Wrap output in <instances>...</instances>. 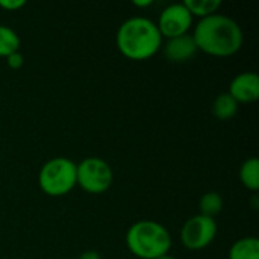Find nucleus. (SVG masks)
<instances>
[{"label":"nucleus","instance_id":"nucleus-1","mask_svg":"<svg viewBox=\"0 0 259 259\" xmlns=\"http://www.w3.org/2000/svg\"><path fill=\"white\" fill-rule=\"evenodd\" d=\"M191 35L197 50L215 58L234 56L244 42L243 29L238 21L219 12L199 20Z\"/></svg>","mask_w":259,"mask_h":259},{"label":"nucleus","instance_id":"nucleus-2","mask_svg":"<svg viewBox=\"0 0 259 259\" xmlns=\"http://www.w3.org/2000/svg\"><path fill=\"white\" fill-rule=\"evenodd\" d=\"M115 42L124 58L146 61L161 50L162 36L153 20L147 17H131L120 24Z\"/></svg>","mask_w":259,"mask_h":259},{"label":"nucleus","instance_id":"nucleus-3","mask_svg":"<svg viewBox=\"0 0 259 259\" xmlns=\"http://www.w3.org/2000/svg\"><path fill=\"white\" fill-rule=\"evenodd\" d=\"M126 246L138 259H158L168 255L171 235L164 225L155 220H140L127 229Z\"/></svg>","mask_w":259,"mask_h":259},{"label":"nucleus","instance_id":"nucleus-4","mask_svg":"<svg viewBox=\"0 0 259 259\" xmlns=\"http://www.w3.org/2000/svg\"><path fill=\"white\" fill-rule=\"evenodd\" d=\"M38 185L50 197L67 196L76 187V162L65 156L49 159L38 173Z\"/></svg>","mask_w":259,"mask_h":259},{"label":"nucleus","instance_id":"nucleus-5","mask_svg":"<svg viewBox=\"0 0 259 259\" xmlns=\"http://www.w3.org/2000/svg\"><path fill=\"white\" fill-rule=\"evenodd\" d=\"M114 182L111 165L97 156H90L76 164V185L88 194H103Z\"/></svg>","mask_w":259,"mask_h":259},{"label":"nucleus","instance_id":"nucleus-6","mask_svg":"<svg viewBox=\"0 0 259 259\" xmlns=\"http://www.w3.org/2000/svg\"><path fill=\"white\" fill-rule=\"evenodd\" d=\"M219 232L215 219H209L200 214L190 217L179 234L181 243L188 250H203L212 244Z\"/></svg>","mask_w":259,"mask_h":259},{"label":"nucleus","instance_id":"nucleus-7","mask_svg":"<svg viewBox=\"0 0 259 259\" xmlns=\"http://www.w3.org/2000/svg\"><path fill=\"white\" fill-rule=\"evenodd\" d=\"M193 15L188 12L184 3H171L162 9L158 17V21L155 23L162 39H170L181 35H187L193 27Z\"/></svg>","mask_w":259,"mask_h":259},{"label":"nucleus","instance_id":"nucleus-8","mask_svg":"<svg viewBox=\"0 0 259 259\" xmlns=\"http://www.w3.org/2000/svg\"><path fill=\"white\" fill-rule=\"evenodd\" d=\"M228 94L240 103H255L259 99V76L255 71H244L237 74L231 83Z\"/></svg>","mask_w":259,"mask_h":259},{"label":"nucleus","instance_id":"nucleus-9","mask_svg":"<svg viewBox=\"0 0 259 259\" xmlns=\"http://www.w3.org/2000/svg\"><path fill=\"white\" fill-rule=\"evenodd\" d=\"M161 49L164 52L165 59L170 62H175V64L187 62L199 52L197 46L194 42V38L190 33L167 39Z\"/></svg>","mask_w":259,"mask_h":259},{"label":"nucleus","instance_id":"nucleus-10","mask_svg":"<svg viewBox=\"0 0 259 259\" xmlns=\"http://www.w3.org/2000/svg\"><path fill=\"white\" fill-rule=\"evenodd\" d=\"M229 259H259V240L256 237H244L237 240L228 253Z\"/></svg>","mask_w":259,"mask_h":259},{"label":"nucleus","instance_id":"nucleus-11","mask_svg":"<svg viewBox=\"0 0 259 259\" xmlns=\"http://www.w3.org/2000/svg\"><path fill=\"white\" fill-rule=\"evenodd\" d=\"M211 112H212V115L217 120L228 121V120H231V118H234L237 115V112H238V103L228 93H222L212 102Z\"/></svg>","mask_w":259,"mask_h":259},{"label":"nucleus","instance_id":"nucleus-12","mask_svg":"<svg viewBox=\"0 0 259 259\" xmlns=\"http://www.w3.org/2000/svg\"><path fill=\"white\" fill-rule=\"evenodd\" d=\"M240 181L244 188L249 191H258L259 190V161L258 158L252 156L246 159L240 167Z\"/></svg>","mask_w":259,"mask_h":259},{"label":"nucleus","instance_id":"nucleus-13","mask_svg":"<svg viewBox=\"0 0 259 259\" xmlns=\"http://www.w3.org/2000/svg\"><path fill=\"white\" fill-rule=\"evenodd\" d=\"M182 3L185 5L188 12L193 15V18L199 17L200 20L217 14V11L222 6L220 0H184Z\"/></svg>","mask_w":259,"mask_h":259},{"label":"nucleus","instance_id":"nucleus-14","mask_svg":"<svg viewBox=\"0 0 259 259\" xmlns=\"http://www.w3.org/2000/svg\"><path fill=\"white\" fill-rule=\"evenodd\" d=\"M223 211V197L217 191L205 193L199 200V214L215 219Z\"/></svg>","mask_w":259,"mask_h":259},{"label":"nucleus","instance_id":"nucleus-15","mask_svg":"<svg viewBox=\"0 0 259 259\" xmlns=\"http://www.w3.org/2000/svg\"><path fill=\"white\" fill-rule=\"evenodd\" d=\"M20 36L18 33L5 24H0V58H6L15 52H20Z\"/></svg>","mask_w":259,"mask_h":259},{"label":"nucleus","instance_id":"nucleus-16","mask_svg":"<svg viewBox=\"0 0 259 259\" xmlns=\"http://www.w3.org/2000/svg\"><path fill=\"white\" fill-rule=\"evenodd\" d=\"M5 59H6V64L11 70H20L24 64V56L20 52H15V53L6 56Z\"/></svg>","mask_w":259,"mask_h":259},{"label":"nucleus","instance_id":"nucleus-17","mask_svg":"<svg viewBox=\"0 0 259 259\" xmlns=\"http://www.w3.org/2000/svg\"><path fill=\"white\" fill-rule=\"evenodd\" d=\"M24 6H26L24 0H0V8L5 11H9V12L18 11Z\"/></svg>","mask_w":259,"mask_h":259},{"label":"nucleus","instance_id":"nucleus-18","mask_svg":"<svg viewBox=\"0 0 259 259\" xmlns=\"http://www.w3.org/2000/svg\"><path fill=\"white\" fill-rule=\"evenodd\" d=\"M77 259H102V256L97 250H85L79 255Z\"/></svg>","mask_w":259,"mask_h":259},{"label":"nucleus","instance_id":"nucleus-19","mask_svg":"<svg viewBox=\"0 0 259 259\" xmlns=\"http://www.w3.org/2000/svg\"><path fill=\"white\" fill-rule=\"evenodd\" d=\"M132 5L137 6V8H147V6L153 5V0H134Z\"/></svg>","mask_w":259,"mask_h":259},{"label":"nucleus","instance_id":"nucleus-20","mask_svg":"<svg viewBox=\"0 0 259 259\" xmlns=\"http://www.w3.org/2000/svg\"><path fill=\"white\" fill-rule=\"evenodd\" d=\"M158 259H176V258H173L171 255H164V256H161V258H158Z\"/></svg>","mask_w":259,"mask_h":259}]
</instances>
